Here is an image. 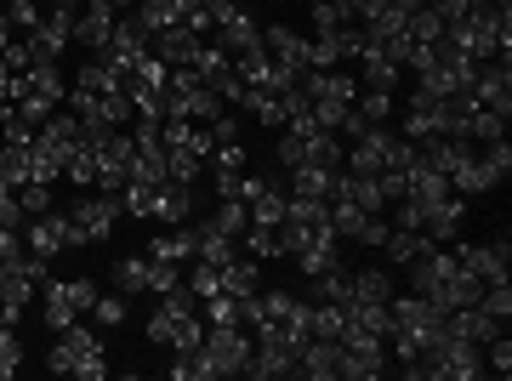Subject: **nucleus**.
<instances>
[{"instance_id": "1", "label": "nucleus", "mask_w": 512, "mask_h": 381, "mask_svg": "<svg viewBox=\"0 0 512 381\" xmlns=\"http://www.w3.org/2000/svg\"><path fill=\"white\" fill-rule=\"evenodd\" d=\"M200 347H205V359L217 364V381H222V376H245L256 342H251V330L245 325H211Z\"/></svg>"}, {"instance_id": "2", "label": "nucleus", "mask_w": 512, "mask_h": 381, "mask_svg": "<svg viewBox=\"0 0 512 381\" xmlns=\"http://www.w3.org/2000/svg\"><path fill=\"white\" fill-rule=\"evenodd\" d=\"M23 245L52 262L57 251H80V245H86V228L74 217H63V211H40V217L29 222V239H23Z\"/></svg>"}, {"instance_id": "3", "label": "nucleus", "mask_w": 512, "mask_h": 381, "mask_svg": "<svg viewBox=\"0 0 512 381\" xmlns=\"http://www.w3.org/2000/svg\"><path fill=\"white\" fill-rule=\"evenodd\" d=\"M188 69L200 74V80H205V91H217L222 103H245V80L234 74V63H228V52H222V46H200Z\"/></svg>"}, {"instance_id": "4", "label": "nucleus", "mask_w": 512, "mask_h": 381, "mask_svg": "<svg viewBox=\"0 0 512 381\" xmlns=\"http://www.w3.org/2000/svg\"><path fill=\"white\" fill-rule=\"evenodd\" d=\"M495 114H512V57H490V63H478L473 86H467Z\"/></svg>"}, {"instance_id": "5", "label": "nucleus", "mask_w": 512, "mask_h": 381, "mask_svg": "<svg viewBox=\"0 0 512 381\" xmlns=\"http://www.w3.org/2000/svg\"><path fill=\"white\" fill-rule=\"evenodd\" d=\"M404 268H410V291H416V296H433L444 279L456 273V251H450V245H427V251H421L416 262H404Z\"/></svg>"}, {"instance_id": "6", "label": "nucleus", "mask_w": 512, "mask_h": 381, "mask_svg": "<svg viewBox=\"0 0 512 381\" xmlns=\"http://www.w3.org/2000/svg\"><path fill=\"white\" fill-rule=\"evenodd\" d=\"M120 211H126V205H120V194H97V188H92V194L74 205L69 217L86 228V239H109V234H114V222H120Z\"/></svg>"}, {"instance_id": "7", "label": "nucleus", "mask_w": 512, "mask_h": 381, "mask_svg": "<svg viewBox=\"0 0 512 381\" xmlns=\"http://www.w3.org/2000/svg\"><path fill=\"white\" fill-rule=\"evenodd\" d=\"M336 370H342V342H336V336H313V342H302V353H296V376L336 381Z\"/></svg>"}, {"instance_id": "8", "label": "nucleus", "mask_w": 512, "mask_h": 381, "mask_svg": "<svg viewBox=\"0 0 512 381\" xmlns=\"http://www.w3.org/2000/svg\"><path fill=\"white\" fill-rule=\"evenodd\" d=\"M114 23H120V18H114L109 0H86V6L74 12V40H80V46H92V57H97L103 46H109Z\"/></svg>"}, {"instance_id": "9", "label": "nucleus", "mask_w": 512, "mask_h": 381, "mask_svg": "<svg viewBox=\"0 0 512 381\" xmlns=\"http://www.w3.org/2000/svg\"><path fill=\"white\" fill-rule=\"evenodd\" d=\"M456 262H461L467 273H473V279H484V285H490V279H507L512 245H507V239H495V245H461Z\"/></svg>"}, {"instance_id": "10", "label": "nucleus", "mask_w": 512, "mask_h": 381, "mask_svg": "<svg viewBox=\"0 0 512 381\" xmlns=\"http://www.w3.org/2000/svg\"><path fill=\"white\" fill-rule=\"evenodd\" d=\"M205 40L194 35V29H183V23H171V29H160V35L148 40V52L160 57L165 69H188L194 63V52H200Z\"/></svg>"}, {"instance_id": "11", "label": "nucleus", "mask_w": 512, "mask_h": 381, "mask_svg": "<svg viewBox=\"0 0 512 381\" xmlns=\"http://www.w3.org/2000/svg\"><path fill=\"white\" fill-rule=\"evenodd\" d=\"M262 52L274 57L279 69L308 74V40L296 35V29H285V23H274V29H262Z\"/></svg>"}, {"instance_id": "12", "label": "nucleus", "mask_w": 512, "mask_h": 381, "mask_svg": "<svg viewBox=\"0 0 512 381\" xmlns=\"http://www.w3.org/2000/svg\"><path fill=\"white\" fill-rule=\"evenodd\" d=\"M387 370V342H365V347H342V381H376Z\"/></svg>"}, {"instance_id": "13", "label": "nucleus", "mask_w": 512, "mask_h": 381, "mask_svg": "<svg viewBox=\"0 0 512 381\" xmlns=\"http://www.w3.org/2000/svg\"><path fill=\"white\" fill-rule=\"evenodd\" d=\"M188 211H194V194H188V182H160V188H154V211H148L154 222L177 228V222H188Z\"/></svg>"}, {"instance_id": "14", "label": "nucleus", "mask_w": 512, "mask_h": 381, "mask_svg": "<svg viewBox=\"0 0 512 381\" xmlns=\"http://www.w3.org/2000/svg\"><path fill=\"white\" fill-rule=\"evenodd\" d=\"M478 291H484V279H473V273H467V268L456 262V273H450V279H444V285H439L433 296H427V302H439V308H473Z\"/></svg>"}, {"instance_id": "15", "label": "nucleus", "mask_w": 512, "mask_h": 381, "mask_svg": "<svg viewBox=\"0 0 512 381\" xmlns=\"http://www.w3.org/2000/svg\"><path fill=\"white\" fill-rule=\"evenodd\" d=\"M194 262H211V268H228L234 262V234H222L211 222L194 228Z\"/></svg>"}, {"instance_id": "16", "label": "nucleus", "mask_w": 512, "mask_h": 381, "mask_svg": "<svg viewBox=\"0 0 512 381\" xmlns=\"http://www.w3.org/2000/svg\"><path fill=\"white\" fill-rule=\"evenodd\" d=\"M359 57H365V80H370V91H393V86L404 80V69L382 52V46H376V40H365V52H359Z\"/></svg>"}, {"instance_id": "17", "label": "nucleus", "mask_w": 512, "mask_h": 381, "mask_svg": "<svg viewBox=\"0 0 512 381\" xmlns=\"http://www.w3.org/2000/svg\"><path fill=\"white\" fill-rule=\"evenodd\" d=\"M46 325H52L57 336L69 325H80V308L69 302V285H63V279H46Z\"/></svg>"}, {"instance_id": "18", "label": "nucleus", "mask_w": 512, "mask_h": 381, "mask_svg": "<svg viewBox=\"0 0 512 381\" xmlns=\"http://www.w3.org/2000/svg\"><path fill=\"white\" fill-rule=\"evenodd\" d=\"M74 86L92 91V97H103V91H120L126 80H120V74H114L103 57H86V63H80V74H74Z\"/></svg>"}, {"instance_id": "19", "label": "nucleus", "mask_w": 512, "mask_h": 381, "mask_svg": "<svg viewBox=\"0 0 512 381\" xmlns=\"http://www.w3.org/2000/svg\"><path fill=\"white\" fill-rule=\"evenodd\" d=\"M348 291L353 302H393V279L382 268H365V273H348Z\"/></svg>"}, {"instance_id": "20", "label": "nucleus", "mask_w": 512, "mask_h": 381, "mask_svg": "<svg viewBox=\"0 0 512 381\" xmlns=\"http://www.w3.org/2000/svg\"><path fill=\"white\" fill-rule=\"evenodd\" d=\"M245 205H251V228H279V222H285V194H274V182L256 188Z\"/></svg>"}, {"instance_id": "21", "label": "nucleus", "mask_w": 512, "mask_h": 381, "mask_svg": "<svg viewBox=\"0 0 512 381\" xmlns=\"http://www.w3.org/2000/svg\"><path fill=\"white\" fill-rule=\"evenodd\" d=\"M296 268L308 273V279H325V273L342 268V251H336V239H319V245H308V251L296 256Z\"/></svg>"}, {"instance_id": "22", "label": "nucleus", "mask_w": 512, "mask_h": 381, "mask_svg": "<svg viewBox=\"0 0 512 381\" xmlns=\"http://www.w3.org/2000/svg\"><path fill=\"white\" fill-rule=\"evenodd\" d=\"M148 256L154 262H194V228H183V234H154V245H148Z\"/></svg>"}, {"instance_id": "23", "label": "nucleus", "mask_w": 512, "mask_h": 381, "mask_svg": "<svg viewBox=\"0 0 512 381\" xmlns=\"http://www.w3.org/2000/svg\"><path fill=\"white\" fill-rule=\"evenodd\" d=\"M148 256H126V262H114V291L120 296H143L148 291Z\"/></svg>"}, {"instance_id": "24", "label": "nucleus", "mask_w": 512, "mask_h": 381, "mask_svg": "<svg viewBox=\"0 0 512 381\" xmlns=\"http://www.w3.org/2000/svg\"><path fill=\"white\" fill-rule=\"evenodd\" d=\"M200 165L205 160L188 143H165V182H194L200 177Z\"/></svg>"}, {"instance_id": "25", "label": "nucleus", "mask_w": 512, "mask_h": 381, "mask_svg": "<svg viewBox=\"0 0 512 381\" xmlns=\"http://www.w3.org/2000/svg\"><path fill=\"white\" fill-rule=\"evenodd\" d=\"M427 245H433V239H427V234H410V228H393V234L382 239L387 262H399V268H404V262H416V256L427 251Z\"/></svg>"}, {"instance_id": "26", "label": "nucleus", "mask_w": 512, "mask_h": 381, "mask_svg": "<svg viewBox=\"0 0 512 381\" xmlns=\"http://www.w3.org/2000/svg\"><path fill=\"white\" fill-rule=\"evenodd\" d=\"M404 35L416 40V46H433V40H444V18L427 6V0H421L416 12H410V23H404Z\"/></svg>"}, {"instance_id": "27", "label": "nucleus", "mask_w": 512, "mask_h": 381, "mask_svg": "<svg viewBox=\"0 0 512 381\" xmlns=\"http://www.w3.org/2000/svg\"><path fill=\"white\" fill-rule=\"evenodd\" d=\"M171 376H177V381H217V364L205 359V347H188V353H177Z\"/></svg>"}, {"instance_id": "28", "label": "nucleus", "mask_w": 512, "mask_h": 381, "mask_svg": "<svg viewBox=\"0 0 512 381\" xmlns=\"http://www.w3.org/2000/svg\"><path fill=\"white\" fill-rule=\"evenodd\" d=\"M211 228H222V234H245V228H251V205L245 200H222V211L217 217H211Z\"/></svg>"}, {"instance_id": "29", "label": "nucleus", "mask_w": 512, "mask_h": 381, "mask_svg": "<svg viewBox=\"0 0 512 381\" xmlns=\"http://www.w3.org/2000/svg\"><path fill=\"white\" fill-rule=\"evenodd\" d=\"M256 302H262V319H256V325H285V319H291V308H296L291 291H262Z\"/></svg>"}, {"instance_id": "30", "label": "nucleus", "mask_w": 512, "mask_h": 381, "mask_svg": "<svg viewBox=\"0 0 512 381\" xmlns=\"http://www.w3.org/2000/svg\"><path fill=\"white\" fill-rule=\"evenodd\" d=\"M183 285H188V291H194V296L205 302V296H217V291H222V268H211V262H194Z\"/></svg>"}, {"instance_id": "31", "label": "nucleus", "mask_w": 512, "mask_h": 381, "mask_svg": "<svg viewBox=\"0 0 512 381\" xmlns=\"http://www.w3.org/2000/svg\"><path fill=\"white\" fill-rule=\"evenodd\" d=\"M478 160H484V171H490L495 182H507V171H512V143H507V137H495V143H484V154H478Z\"/></svg>"}, {"instance_id": "32", "label": "nucleus", "mask_w": 512, "mask_h": 381, "mask_svg": "<svg viewBox=\"0 0 512 381\" xmlns=\"http://www.w3.org/2000/svg\"><path fill=\"white\" fill-rule=\"evenodd\" d=\"M353 109L365 114V126H387V114H393V97L387 91H359V103Z\"/></svg>"}, {"instance_id": "33", "label": "nucleus", "mask_w": 512, "mask_h": 381, "mask_svg": "<svg viewBox=\"0 0 512 381\" xmlns=\"http://www.w3.org/2000/svg\"><path fill=\"white\" fill-rule=\"evenodd\" d=\"M313 23H319V35H330V29H342V23H353V18H348L342 0H313Z\"/></svg>"}, {"instance_id": "34", "label": "nucleus", "mask_w": 512, "mask_h": 381, "mask_svg": "<svg viewBox=\"0 0 512 381\" xmlns=\"http://www.w3.org/2000/svg\"><path fill=\"white\" fill-rule=\"evenodd\" d=\"M245 251H251L256 262L279 256V228H245Z\"/></svg>"}, {"instance_id": "35", "label": "nucleus", "mask_w": 512, "mask_h": 381, "mask_svg": "<svg viewBox=\"0 0 512 381\" xmlns=\"http://www.w3.org/2000/svg\"><path fill=\"white\" fill-rule=\"evenodd\" d=\"M18 205L29 211V217L52 211V182H23V188H18Z\"/></svg>"}, {"instance_id": "36", "label": "nucleus", "mask_w": 512, "mask_h": 381, "mask_svg": "<svg viewBox=\"0 0 512 381\" xmlns=\"http://www.w3.org/2000/svg\"><path fill=\"white\" fill-rule=\"evenodd\" d=\"M211 165H217V177H239V171H245V148H239V143H217V148H211Z\"/></svg>"}, {"instance_id": "37", "label": "nucleus", "mask_w": 512, "mask_h": 381, "mask_svg": "<svg viewBox=\"0 0 512 381\" xmlns=\"http://www.w3.org/2000/svg\"><path fill=\"white\" fill-rule=\"evenodd\" d=\"M18 364H23V342L12 336V325H0V381L12 376Z\"/></svg>"}, {"instance_id": "38", "label": "nucleus", "mask_w": 512, "mask_h": 381, "mask_svg": "<svg viewBox=\"0 0 512 381\" xmlns=\"http://www.w3.org/2000/svg\"><path fill=\"white\" fill-rule=\"evenodd\" d=\"M92 313H97V325H126V296H97L92 302Z\"/></svg>"}, {"instance_id": "39", "label": "nucleus", "mask_w": 512, "mask_h": 381, "mask_svg": "<svg viewBox=\"0 0 512 381\" xmlns=\"http://www.w3.org/2000/svg\"><path fill=\"white\" fill-rule=\"evenodd\" d=\"M6 23H12V29H35L40 6H35V0H12V6H6Z\"/></svg>"}, {"instance_id": "40", "label": "nucleus", "mask_w": 512, "mask_h": 381, "mask_svg": "<svg viewBox=\"0 0 512 381\" xmlns=\"http://www.w3.org/2000/svg\"><path fill=\"white\" fill-rule=\"evenodd\" d=\"M387 234H393V222H387L382 211H370V217H365V228H359V245H382Z\"/></svg>"}, {"instance_id": "41", "label": "nucleus", "mask_w": 512, "mask_h": 381, "mask_svg": "<svg viewBox=\"0 0 512 381\" xmlns=\"http://www.w3.org/2000/svg\"><path fill=\"white\" fill-rule=\"evenodd\" d=\"M279 165H285V171H296V165H302V137H296V131H285V137H279Z\"/></svg>"}, {"instance_id": "42", "label": "nucleus", "mask_w": 512, "mask_h": 381, "mask_svg": "<svg viewBox=\"0 0 512 381\" xmlns=\"http://www.w3.org/2000/svg\"><path fill=\"white\" fill-rule=\"evenodd\" d=\"M12 103V69H6V57H0V109Z\"/></svg>"}, {"instance_id": "43", "label": "nucleus", "mask_w": 512, "mask_h": 381, "mask_svg": "<svg viewBox=\"0 0 512 381\" xmlns=\"http://www.w3.org/2000/svg\"><path fill=\"white\" fill-rule=\"evenodd\" d=\"M109 6H114V12H120V6H137V0H109Z\"/></svg>"}, {"instance_id": "44", "label": "nucleus", "mask_w": 512, "mask_h": 381, "mask_svg": "<svg viewBox=\"0 0 512 381\" xmlns=\"http://www.w3.org/2000/svg\"><path fill=\"white\" fill-rule=\"evenodd\" d=\"M52 6H69V0H52Z\"/></svg>"}]
</instances>
